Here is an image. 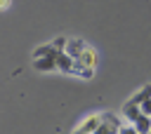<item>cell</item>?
Returning <instances> with one entry per match:
<instances>
[{"label":"cell","mask_w":151,"mask_h":134,"mask_svg":"<svg viewBox=\"0 0 151 134\" xmlns=\"http://www.w3.org/2000/svg\"><path fill=\"white\" fill-rule=\"evenodd\" d=\"M144 113H142V106L139 103H132V101H127L125 106H123V118L125 120H130V125L137 120V118H142Z\"/></svg>","instance_id":"cell-4"},{"label":"cell","mask_w":151,"mask_h":134,"mask_svg":"<svg viewBox=\"0 0 151 134\" xmlns=\"http://www.w3.org/2000/svg\"><path fill=\"white\" fill-rule=\"evenodd\" d=\"M132 125H134L137 134H149V132H151V115H142V118H137Z\"/></svg>","instance_id":"cell-6"},{"label":"cell","mask_w":151,"mask_h":134,"mask_svg":"<svg viewBox=\"0 0 151 134\" xmlns=\"http://www.w3.org/2000/svg\"><path fill=\"white\" fill-rule=\"evenodd\" d=\"M142 113H144V115H151V99H146V101L142 103Z\"/></svg>","instance_id":"cell-12"},{"label":"cell","mask_w":151,"mask_h":134,"mask_svg":"<svg viewBox=\"0 0 151 134\" xmlns=\"http://www.w3.org/2000/svg\"><path fill=\"white\" fill-rule=\"evenodd\" d=\"M118 134H137V129H134V125H125L118 129Z\"/></svg>","instance_id":"cell-11"},{"label":"cell","mask_w":151,"mask_h":134,"mask_svg":"<svg viewBox=\"0 0 151 134\" xmlns=\"http://www.w3.org/2000/svg\"><path fill=\"white\" fill-rule=\"evenodd\" d=\"M52 54H57V49H54V45L50 42V45H42V47H38V49L33 52V59H40V56H52Z\"/></svg>","instance_id":"cell-9"},{"label":"cell","mask_w":151,"mask_h":134,"mask_svg":"<svg viewBox=\"0 0 151 134\" xmlns=\"http://www.w3.org/2000/svg\"><path fill=\"white\" fill-rule=\"evenodd\" d=\"M118 129H120V127H118V120L111 118L109 113H104V115H101V125L97 127L94 134H118Z\"/></svg>","instance_id":"cell-3"},{"label":"cell","mask_w":151,"mask_h":134,"mask_svg":"<svg viewBox=\"0 0 151 134\" xmlns=\"http://www.w3.org/2000/svg\"><path fill=\"white\" fill-rule=\"evenodd\" d=\"M9 7V0H0V9H7Z\"/></svg>","instance_id":"cell-13"},{"label":"cell","mask_w":151,"mask_h":134,"mask_svg":"<svg viewBox=\"0 0 151 134\" xmlns=\"http://www.w3.org/2000/svg\"><path fill=\"white\" fill-rule=\"evenodd\" d=\"M149 134H151V132H149Z\"/></svg>","instance_id":"cell-14"},{"label":"cell","mask_w":151,"mask_h":134,"mask_svg":"<svg viewBox=\"0 0 151 134\" xmlns=\"http://www.w3.org/2000/svg\"><path fill=\"white\" fill-rule=\"evenodd\" d=\"M52 45H54V49H57V52H66V45H68V38H64V35H59V38H57V40H54Z\"/></svg>","instance_id":"cell-10"},{"label":"cell","mask_w":151,"mask_h":134,"mask_svg":"<svg viewBox=\"0 0 151 134\" xmlns=\"http://www.w3.org/2000/svg\"><path fill=\"white\" fill-rule=\"evenodd\" d=\"M94 61H97V54L92 52V49H85L83 54H80V59H76V63L80 66V63H87V68H92L94 66Z\"/></svg>","instance_id":"cell-8"},{"label":"cell","mask_w":151,"mask_h":134,"mask_svg":"<svg viewBox=\"0 0 151 134\" xmlns=\"http://www.w3.org/2000/svg\"><path fill=\"white\" fill-rule=\"evenodd\" d=\"M146 99H151V85H144V87H142L139 92H134L130 101H132V103H139V106H142V103H144Z\"/></svg>","instance_id":"cell-7"},{"label":"cell","mask_w":151,"mask_h":134,"mask_svg":"<svg viewBox=\"0 0 151 134\" xmlns=\"http://www.w3.org/2000/svg\"><path fill=\"white\" fill-rule=\"evenodd\" d=\"M57 56H59V52H57V54H52V56H40V59H33V68H35V71H42V73L54 71V68H59Z\"/></svg>","instance_id":"cell-2"},{"label":"cell","mask_w":151,"mask_h":134,"mask_svg":"<svg viewBox=\"0 0 151 134\" xmlns=\"http://www.w3.org/2000/svg\"><path fill=\"white\" fill-rule=\"evenodd\" d=\"M85 49H87V47H85L83 40H68V45H66V54H68L71 59H80V54H83Z\"/></svg>","instance_id":"cell-5"},{"label":"cell","mask_w":151,"mask_h":134,"mask_svg":"<svg viewBox=\"0 0 151 134\" xmlns=\"http://www.w3.org/2000/svg\"><path fill=\"white\" fill-rule=\"evenodd\" d=\"M99 125H101V115H90L87 120H83V122L73 129V134H94Z\"/></svg>","instance_id":"cell-1"}]
</instances>
